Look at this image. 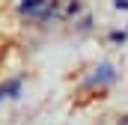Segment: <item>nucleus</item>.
Wrapping results in <instances>:
<instances>
[{
    "mask_svg": "<svg viewBox=\"0 0 128 125\" xmlns=\"http://www.w3.org/2000/svg\"><path fill=\"white\" fill-rule=\"evenodd\" d=\"M113 78H116L113 66L110 62H101L96 72H92V78L86 80V86H107V84H113Z\"/></svg>",
    "mask_w": 128,
    "mask_h": 125,
    "instance_id": "obj_1",
    "label": "nucleus"
},
{
    "mask_svg": "<svg viewBox=\"0 0 128 125\" xmlns=\"http://www.w3.org/2000/svg\"><path fill=\"white\" fill-rule=\"evenodd\" d=\"M18 92H21V80H18V78L0 84V98H18Z\"/></svg>",
    "mask_w": 128,
    "mask_h": 125,
    "instance_id": "obj_2",
    "label": "nucleus"
},
{
    "mask_svg": "<svg viewBox=\"0 0 128 125\" xmlns=\"http://www.w3.org/2000/svg\"><path fill=\"white\" fill-rule=\"evenodd\" d=\"M110 39H113V42H125V33L116 30V33H110Z\"/></svg>",
    "mask_w": 128,
    "mask_h": 125,
    "instance_id": "obj_3",
    "label": "nucleus"
},
{
    "mask_svg": "<svg viewBox=\"0 0 128 125\" xmlns=\"http://www.w3.org/2000/svg\"><path fill=\"white\" fill-rule=\"evenodd\" d=\"M116 9H128V0H116Z\"/></svg>",
    "mask_w": 128,
    "mask_h": 125,
    "instance_id": "obj_4",
    "label": "nucleus"
},
{
    "mask_svg": "<svg viewBox=\"0 0 128 125\" xmlns=\"http://www.w3.org/2000/svg\"><path fill=\"white\" fill-rule=\"evenodd\" d=\"M119 125H128V119H122V122H119Z\"/></svg>",
    "mask_w": 128,
    "mask_h": 125,
    "instance_id": "obj_5",
    "label": "nucleus"
}]
</instances>
